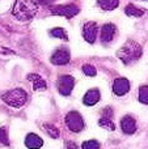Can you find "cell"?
Returning a JSON list of instances; mask_svg holds the SVG:
<instances>
[{
    "instance_id": "23",
    "label": "cell",
    "mask_w": 148,
    "mask_h": 149,
    "mask_svg": "<svg viewBox=\"0 0 148 149\" xmlns=\"http://www.w3.org/2000/svg\"><path fill=\"white\" fill-rule=\"evenodd\" d=\"M0 143L4 145H9V140H8V132H7V128L3 127L0 128Z\"/></svg>"
},
{
    "instance_id": "12",
    "label": "cell",
    "mask_w": 148,
    "mask_h": 149,
    "mask_svg": "<svg viewBox=\"0 0 148 149\" xmlns=\"http://www.w3.org/2000/svg\"><path fill=\"white\" fill-rule=\"evenodd\" d=\"M115 26L113 24H105L104 26L101 28V39L102 42L108 43V42H112L113 38L115 36Z\"/></svg>"
},
{
    "instance_id": "5",
    "label": "cell",
    "mask_w": 148,
    "mask_h": 149,
    "mask_svg": "<svg viewBox=\"0 0 148 149\" xmlns=\"http://www.w3.org/2000/svg\"><path fill=\"white\" fill-rule=\"evenodd\" d=\"M79 13V7L75 4H66V5H55L51 8V15L63 16L67 18H72Z\"/></svg>"
},
{
    "instance_id": "14",
    "label": "cell",
    "mask_w": 148,
    "mask_h": 149,
    "mask_svg": "<svg viewBox=\"0 0 148 149\" xmlns=\"http://www.w3.org/2000/svg\"><path fill=\"white\" fill-rule=\"evenodd\" d=\"M100 98H101L100 90L98 89H91L85 93V95H84V98H83V102H84V105H87V106H93L98 102Z\"/></svg>"
},
{
    "instance_id": "2",
    "label": "cell",
    "mask_w": 148,
    "mask_h": 149,
    "mask_svg": "<svg viewBox=\"0 0 148 149\" xmlns=\"http://www.w3.org/2000/svg\"><path fill=\"white\" fill-rule=\"evenodd\" d=\"M143 54L142 46L135 41H127L119 50L117 51V56L119 60H122L125 64H130L133 62H136Z\"/></svg>"
},
{
    "instance_id": "11",
    "label": "cell",
    "mask_w": 148,
    "mask_h": 149,
    "mask_svg": "<svg viewBox=\"0 0 148 149\" xmlns=\"http://www.w3.org/2000/svg\"><path fill=\"white\" fill-rule=\"evenodd\" d=\"M28 80L33 84V89L36 90V92H38V90H46L47 89V84L46 81H45L43 79H42L39 74L37 73H29L28 74Z\"/></svg>"
},
{
    "instance_id": "4",
    "label": "cell",
    "mask_w": 148,
    "mask_h": 149,
    "mask_svg": "<svg viewBox=\"0 0 148 149\" xmlns=\"http://www.w3.org/2000/svg\"><path fill=\"white\" fill-rule=\"evenodd\" d=\"M66 124L72 132H81L85 127L84 119L77 111H70L66 115Z\"/></svg>"
},
{
    "instance_id": "6",
    "label": "cell",
    "mask_w": 148,
    "mask_h": 149,
    "mask_svg": "<svg viewBox=\"0 0 148 149\" xmlns=\"http://www.w3.org/2000/svg\"><path fill=\"white\" fill-rule=\"evenodd\" d=\"M75 86V79L70 74H63L58 80V90L62 95H70Z\"/></svg>"
},
{
    "instance_id": "13",
    "label": "cell",
    "mask_w": 148,
    "mask_h": 149,
    "mask_svg": "<svg viewBox=\"0 0 148 149\" xmlns=\"http://www.w3.org/2000/svg\"><path fill=\"white\" fill-rule=\"evenodd\" d=\"M25 145L29 149H39L43 145V140L36 134H28L25 137Z\"/></svg>"
},
{
    "instance_id": "10",
    "label": "cell",
    "mask_w": 148,
    "mask_h": 149,
    "mask_svg": "<svg viewBox=\"0 0 148 149\" xmlns=\"http://www.w3.org/2000/svg\"><path fill=\"white\" fill-rule=\"evenodd\" d=\"M121 128L125 134L133 135L136 131V120L131 115H125L121 119Z\"/></svg>"
},
{
    "instance_id": "3",
    "label": "cell",
    "mask_w": 148,
    "mask_h": 149,
    "mask_svg": "<svg viewBox=\"0 0 148 149\" xmlns=\"http://www.w3.org/2000/svg\"><path fill=\"white\" fill-rule=\"evenodd\" d=\"M1 100L4 101L8 106H10V107L20 109V107H22L26 103V101H28V93L24 89H21V88H16V89L8 90V92L3 93Z\"/></svg>"
},
{
    "instance_id": "16",
    "label": "cell",
    "mask_w": 148,
    "mask_h": 149,
    "mask_svg": "<svg viewBox=\"0 0 148 149\" xmlns=\"http://www.w3.org/2000/svg\"><path fill=\"white\" fill-rule=\"evenodd\" d=\"M125 13L130 17H142L144 15L143 9H139L138 7H135L134 4H128L127 7L125 8Z\"/></svg>"
},
{
    "instance_id": "21",
    "label": "cell",
    "mask_w": 148,
    "mask_h": 149,
    "mask_svg": "<svg viewBox=\"0 0 148 149\" xmlns=\"http://www.w3.org/2000/svg\"><path fill=\"white\" fill-rule=\"evenodd\" d=\"M81 149H100V143L97 140H88L83 143Z\"/></svg>"
},
{
    "instance_id": "8",
    "label": "cell",
    "mask_w": 148,
    "mask_h": 149,
    "mask_svg": "<svg viewBox=\"0 0 148 149\" xmlns=\"http://www.w3.org/2000/svg\"><path fill=\"white\" fill-rule=\"evenodd\" d=\"M130 90V81L125 77L115 79L113 82V93L115 95H125Z\"/></svg>"
},
{
    "instance_id": "19",
    "label": "cell",
    "mask_w": 148,
    "mask_h": 149,
    "mask_svg": "<svg viewBox=\"0 0 148 149\" xmlns=\"http://www.w3.org/2000/svg\"><path fill=\"white\" fill-rule=\"evenodd\" d=\"M43 130L46 131V134L49 135L50 137H52V139H58L59 137V130L57 128V127H54L52 124H43Z\"/></svg>"
},
{
    "instance_id": "9",
    "label": "cell",
    "mask_w": 148,
    "mask_h": 149,
    "mask_svg": "<svg viewBox=\"0 0 148 149\" xmlns=\"http://www.w3.org/2000/svg\"><path fill=\"white\" fill-rule=\"evenodd\" d=\"M70 58H71V55L67 49H59L51 56V63L55 65H64L70 62Z\"/></svg>"
},
{
    "instance_id": "22",
    "label": "cell",
    "mask_w": 148,
    "mask_h": 149,
    "mask_svg": "<svg viewBox=\"0 0 148 149\" xmlns=\"http://www.w3.org/2000/svg\"><path fill=\"white\" fill-rule=\"evenodd\" d=\"M81 70H83V72L85 73L87 76H89V77H93V76H96V73H97L96 68H94L93 65H91V64H84Z\"/></svg>"
},
{
    "instance_id": "1",
    "label": "cell",
    "mask_w": 148,
    "mask_h": 149,
    "mask_svg": "<svg viewBox=\"0 0 148 149\" xmlns=\"http://www.w3.org/2000/svg\"><path fill=\"white\" fill-rule=\"evenodd\" d=\"M38 12V4L34 0H16L12 15L20 21H29Z\"/></svg>"
},
{
    "instance_id": "20",
    "label": "cell",
    "mask_w": 148,
    "mask_h": 149,
    "mask_svg": "<svg viewBox=\"0 0 148 149\" xmlns=\"http://www.w3.org/2000/svg\"><path fill=\"white\" fill-rule=\"evenodd\" d=\"M139 101L140 103L148 105V85H143L139 88Z\"/></svg>"
},
{
    "instance_id": "25",
    "label": "cell",
    "mask_w": 148,
    "mask_h": 149,
    "mask_svg": "<svg viewBox=\"0 0 148 149\" xmlns=\"http://www.w3.org/2000/svg\"><path fill=\"white\" fill-rule=\"evenodd\" d=\"M67 144H68V149H76V144H73V143L68 141Z\"/></svg>"
},
{
    "instance_id": "15",
    "label": "cell",
    "mask_w": 148,
    "mask_h": 149,
    "mask_svg": "<svg viewBox=\"0 0 148 149\" xmlns=\"http://www.w3.org/2000/svg\"><path fill=\"white\" fill-rule=\"evenodd\" d=\"M97 3L104 10H113L119 5V0H97Z\"/></svg>"
},
{
    "instance_id": "17",
    "label": "cell",
    "mask_w": 148,
    "mask_h": 149,
    "mask_svg": "<svg viewBox=\"0 0 148 149\" xmlns=\"http://www.w3.org/2000/svg\"><path fill=\"white\" fill-rule=\"evenodd\" d=\"M100 127L108 130V131H114L115 130V124L113 123L112 118H105V116H101V119L98 120Z\"/></svg>"
},
{
    "instance_id": "24",
    "label": "cell",
    "mask_w": 148,
    "mask_h": 149,
    "mask_svg": "<svg viewBox=\"0 0 148 149\" xmlns=\"http://www.w3.org/2000/svg\"><path fill=\"white\" fill-rule=\"evenodd\" d=\"M37 1H38L39 4H42V5H51L55 0H37Z\"/></svg>"
},
{
    "instance_id": "7",
    "label": "cell",
    "mask_w": 148,
    "mask_h": 149,
    "mask_svg": "<svg viewBox=\"0 0 148 149\" xmlns=\"http://www.w3.org/2000/svg\"><path fill=\"white\" fill-rule=\"evenodd\" d=\"M97 31H98L97 24L93 22V21H89L83 26V38L88 43H93L97 38Z\"/></svg>"
},
{
    "instance_id": "18",
    "label": "cell",
    "mask_w": 148,
    "mask_h": 149,
    "mask_svg": "<svg viewBox=\"0 0 148 149\" xmlns=\"http://www.w3.org/2000/svg\"><path fill=\"white\" fill-rule=\"evenodd\" d=\"M50 36L55 37V38H60V39H63V41H68L67 33H66V30H64V29H62V28L51 29V30H50Z\"/></svg>"
}]
</instances>
